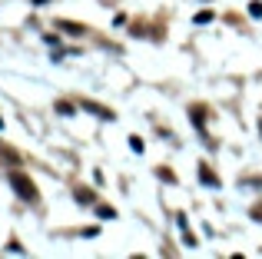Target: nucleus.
I'll return each instance as SVG.
<instances>
[{
    "instance_id": "obj_1",
    "label": "nucleus",
    "mask_w": 262,
    "mask_h": 259,
    "mask_svg": "<svg viewBox=\"0 0 262 259\" xmlns=\"http://www.w3.org/2000/svg\"><path fill=\"white\" fill-rule=\"evenodd\" d=\"M7 180H10V186L17 189V196H20V200H30V203L37 200V186H33V180H27L24 173H17V169H13V173L7 176Z\"/></svg>"
},
{
    "instance_id": "obj_2",
    "label": "nucleus",
    "mask_w": 262,
    "mask_h": 259,
    "mask_svg": "<svg viewBox=\"0 0 262 259\" xmlns=\"http://www.w3.org/2000/svg\"><path fill=\"white\" fill-rule=\"evenodd\" d=\"M83 110L96 113V117H103V120H113V110H106V106H96V103H90V100H83Z\"/></svg>"
},
{
    "instance_id": "obj_3",
    "label": "nucleus",
    "mask_w": 262,
    "mask_h": 259,
    "mask_svg": "<svg viewBox=\"0 0 262 259\" xmlns=\"http://www.w3.org/2000/svg\"><path fill=\"white\" fill-rule=\"evenodd\" d=\"M77 200L80 203H96V193L93 189H77Z\"/></svg>"
},
{
    "instance_id": "obj_4",
    "label": "nucleus",
    "mask_w": 262,
    "mask_h": 259,
    "mask_svg": "<svg viewBox=\"0 0 262 259\" xmlns=\"http://www.w3.org/2000/svg\"><path fill=\"white\" fill-rule=\"evenodd\" d=\"M96 216H100V220H113L116 209H113V206H100V209H96Z\"/></svg>"
},
{
    "instance_id": "obj_5",
    "label": "nucleus",
    "mask_w": 262,
    "mask_h": 259,
    "mask_svg": "<svg viewBox=\"0 0 262 259\" xmlns=\"http://www.w3.org/2000/svg\"><path fill=\"white\" fill-rule=\"evenodd\" d=\"M199 176H203V183H209V186H219V180H216V176H212V173H209L206 166L199 169Z\"/></svg>"
},
{
    "instance_id": "obj_6",
    "label": "nucleus",
    "mask_w": 262,
    "mask_h": 259,
    "mask_svg": "<svg viewBox=\"0 0 262 259\" xmlns=\"http://www.w3.org/2000/svg\"><path fill=\"white\" fill-rule=\"evenodd\" d=\"M249 13H252V17H262V0H252V4H249Z\"/></svg>"
},
{
    "instance_id": "obj_7",
    "label": "nucleus",
    "mask_w": 262,
    "mask_h": 259,
    "mask_svg": "<svg viewBox=\"0 0 262 259\" xmlns=\"http://www.w3.org/2000/svg\"><path fill=\"white\" fill-rule=\"evenodd\" d=\"M209 20H212V13H209V10H203V13H196V24H209Z\"/></svg>"
},
{
    "instance_id": "obj_8",
    "label": "nucleus",
    "mask_w": 262,
    "mask_h": 259,
    "mask_svg": "<svg viewBox=\"0 0 262 259\" xmlns=\"http://www.w3.org/2000/svg\"><path fill=\"white\" fill-rule=\"evenodd\" d=\"M63 30H70L73 37H77V33H83V27H77V24H63Z\"/></svg>"
},
{
    "instance_id": "obj_9",
    "label": "nucleus",
    "mask_w": 262,
    "mask_h": 259,
    "mask_svg": "<svg viewBox=\"0 0 262 259\" xmlns=\"http://www.w3.org/2000/svg\"><path fill=\"white\" fill-rule=\"evenodd\" d=\"M57 110L63 113V117H70V113H73V106H70V103H57Z\"/></svg>"
},
{
    "instance_id": "obj_10",
    "label": "nucleus",
    "mask_w": 262,
    "mask_h": 259,
    "mask_svg": "<svg viewBox=\"0 0 262 259\" xmlns=\"http://www.w3.org/2000/svg\"><path fill=\"white\" fill-rule=\"evenodd\" d=\"M33 4H50V0H33Z\"/></svg>"
}]
</instances>
